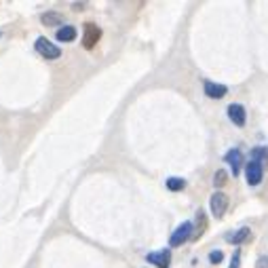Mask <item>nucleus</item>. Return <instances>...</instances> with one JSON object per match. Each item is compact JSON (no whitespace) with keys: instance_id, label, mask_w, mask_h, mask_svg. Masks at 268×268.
<instances>
[{"instance_id":"obj_1","label":"nucleus","mask_w":268,"mask_h":268,"mask_svg":"<svg viewBox=\"0 0 268 268\" xmlns=\"http://www.w3.org/2000/svg\"><path fill=\"white\" fill-rule=\"evenodd\" d=\"M192 235H194V224L192 222H182L176 230H173V235L169 237V245L171 247H180L188 239H192Z\"/></svg>"},{"instance_id":"obj_2","label":"nucleus","mask_w":268,"mask_h":268,"mask_svg":"<svg viewBox=\"0 0 268 268\" xmlns=\"http://www.w3.org/2000/svg\"><path fill=\"white\" fill-rule=\"evenodd\" d=\"M36 53L38 55H42L44 60H49V62H53V60H57V57H62V49L57 44H53L49 38H44V36H40V38H36Z\"/></svg>"},{"instance_id":"obj_3","label":"nucleus","mask_w":268,"mask_h":268,"mask_svg":"<svg viewBox=\"0 0 268 268\" xmlns=\"http://www.w3.org/2000/svg\"><path fill=\"white\" fill-rule=\"evenodd\" d=\"M101 38V30L99 26H95L93 21H87L85 23V32H83V46L85 49H93Z\"/></svg>"},{"instance_id":"obj_4","label":"nucleus","mask_w":268,"mask_h":268,"mask_svg":"<svg viewBox=\"0 0 268 268\" xmlns=\"http://www.w3.org/2000/svg\"><path fill=\"white\" fill-rule=\"evenodd\" d=\"M211 213L216 220H222L224 213H226V209H228V194L224 192H213L211 194Z\"/></svg>"},{"instance_id":"obj_5","label":"nucleus","mask_w":268,"mask_h":268,"mask_svg":"<svg viewBox=\"0 0 268 268\" xmlns=\"http://www.w3.org/2000/svg\"><path fill=\"white\" fill-rule=\"evenodd\" d=\"M245 178H247L249 186H258L264 178V165L258 160H249L247 167H245Z\"/></svg>"},{"instance_id":"obj_6","label":"nucleus","mask_w":268,"mask_h":268,"mask_svg":"<svg viewBox=\"0 0 268 268\" xmlns=\"http://www.w3.org/2000/svg\"><path fill=\"white\" fill-rule=\"evenodd\" d=\"M146 260L150 264H154L156 268H169L171 266V249H160V251H152L146 255Z\"/></svg>"},{"instance_id":"obj_7","label":"nucleus","mask_w":268,"mask_h":268,"mask_svg":"<svg viewBox=\"0 0 268 268\" xmlns=\"http://www.w3.org/2000/svg\"><path fill=\"white\" fill-rule=\"evenodd\" d=\"M226 112H228V119L235 123L237 127H245V123H247V112H245V108H243L241 103H230Z\"/></svg>"},{"instance_id":"obj_8","label":"nucleus","mask_w":268,"mask_h":268,"mask_svg":"<svg viewBox=\"0 0 268 268\" xmlns=\"http://www.w3.org/2000/svg\"><path fill=\"white\" fill-rule=\"evenodd\" d=\"M203 89H205V95L211 97V99H222L226 93H228V87L226 85H218V83H211V80H205Z\"/></svg>"},{"instance_id":"obj_9","label":"nucleus","mask_w":268,"mask_h":268,"mask_svg":"<svg viewBox=\"0 0 268 268\" xmlns=\"http://www.w3.org/2000/svg\"><path fill=\"white\" fill-rule=\"evenodd\" d=\"M226 163H228L230 169H232V176H239V171L243 167V152H241L239 148L228 150V152H226Z\"/></svg>"},{"instance_id":"obj_10","label":"nucleus","mask_w":268,"mask_h":268,"mask_svg":"<svg viewBox=\"0 0 268 268\" xmlns=\"http://www.w3.org/2000/svg\"><path fill=\"white\" fill-rule=\"evenodd\" d=\"M207 224H209V222H207L205 211H203V209H196V222H194V235H192L194 241H199V239L205 235Z\"/></svg>"},{"instance_id":"obj_11","label":"nucleus","mask_w":268,"mask_h":268,"mask_svg":"<svg viewBox=\"0 0 268 268\" xmlns=\"http://www.w3.org/2000/svg\"><path fill=\"white\" fill-rule=\"evenodd\" d=\"M249 239H251V228H247V226H243V228H239L237 232L228 235V241L232 243V245H243V243L249 241Z\"/></svg>"},{"instance_id":"obj_12","label":"nucleus","mask_w":268,"mask_h":268,"mask_svg":"<svg viewBox=\"0 0 268 268\" xmlns=\"http://www.w3.org/2000/svg\"><path fill=\"white\" fill-rule=\"evenodd\" d=\"M55 36L60 42H72L76 38V28L74 26H62L60 30H57Z\"/></svg>"},{"instance_id":"obj_13","label":"nucleus","mask_w":268,"mask_h":268,"mask_svg":"<svg viewBox=\"0 0 268 268\" xmlns=\"http://www.w3.org/2000/svg\"><path fill=\"white\" fill-rule=\"evenodd\" d=\"M251 160H258V163H262V165H266V160H268V150H266V148H253V150H251Z\"/></svg>"},{"instance_id":"obj_14","label":"nucleus","mask_w":268,"mask_h":268,"mask_svg":"<svg viewBox=\"0 0 268 268\" xmlns=\"http://www.w3.org/2000/svg\"><path fill=\"white\" fill-rule=\"evenodd\" d=\"M167 188L173 190V192H180V190L186 188V180H182V178H169L167 180Z\"/></svg>"},{"instance_id":"obj_15","label":"nucleus","mask_w":268,"mask_h":268,"mask_svg":"<svg viewBox=\"0 0 268 268\" xmlns=\"http://www.w3.org/2000/svg\"><path fill=\"white\" fill-rule=\"evenodd\" d=\"M64 19H62V15H57V13H44L42 15V23H44V26H60V23H62Z\"/></svg>"},{"instance_id":"obj_16","label":"nucleus","mask_w":268,"mask_h":268,"mask_svg":"<svg viewBox=\"0 0 268 268\" xmlns=\"http://www.w3.org/2000/svg\"><path fill=\"white\" fill-rule=\"evenodd\" d=\"M226 182H228V173H226L224 169H218V171H216V176H213V184L220 188V186H224Z\"/></svg>"},{"instance_id":"obj_17","label":"nucleus","mask_w":268,"mask_h":268,"mask_svg":"<svg viewBox=\"0 0 268 268\" xmlns=\"http://www.w3.org/2000/svg\"><path fill=\"white\" fill-rule=\"evenodd\" d=\"M222 260H224V253L220 251V249H216V251L209 253V262H211V264H220Z\"/></svg>"},{"instance_id":"obj_18","label":"nucleus","mask_w":268,"mask_h":268,"mask_svg":"<svg viewBox=\"0 0 268 268\" xmlns=\"http://www.w3.org/2000/svg\"><path fill=\"white\" fill-rule=\"evenodd\" d=\"M241 266V251L237 249L235 253H232V260H230V266L228 268H239Z\"/></svg>"},{"instance_id":"obj_19","label":"nucleus","mask_w":268,"mask_h":268,"mask_svg":"<svg viewBox=\"0 0 268 268\" xmlns=\"http://www.w3.org/2000/svg\"><path fill=\"white\" fill-rule=\"evenodd\" d=\"M258 268H268V258H260L258 260Z\"/></svg>"}]
</instances>
